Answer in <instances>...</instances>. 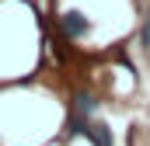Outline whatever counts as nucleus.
Listing matches in <instances>:
<instances>
[{"mask_svg": "<svg viewBox=\"0 0 150 146\" xmlns=\"http://www.w3.org/2000/svg\"><path fill=\"white\" fill-rule=\"evenodd\" d=\"M59 28H63L67 38H84L91 25H87V18H84L80 11H63V14H59Z\"/></svg>", "mask_w": 150, "mask_h": 146, "instance_id": "nucleus-1", "label": "nucleus"}, {"mask_svg": "<svg viewBox=\"0 0 150 146\" xmlns=\"http://www.w3.org/2000/svg\"><path fill=\"white\" fill-rule=\"evenodd\" d=\"M84 136L94 146H112V132H108V125H101V122H87V132H84Z\"/></svg>", "mask_w": 150, "mask_h": 146, "instance_id": "nucleus-2", "label": "nucleus"}, {"mask_svg": "<svg viewBox=\"0 0 150 146\" xmlns=\"http://www.w3.org/2000/svg\"><path fill=\"white\" fill-rule=\"evenodd\" d=\"M94 108H98V101H94L91 94H77V98H74V111H77V115L91 118V115H94Z\"/></svg>", "mask_w": 150, "mask_h": 146, "instance_id": "nucleus-3", "label": "nucleus"}, {"mask_svg": "<svg viewBox=\"0 0 150 146\" xmlns=\"http://www.w3.org/2000/svg\"><path fill=\"white\" fill-rule=\"evenodd\" d=\"M143 49L150 52V18H143Z\"/></svg>", "mask_w": 150, "mask_h": 146, "instance_id": "nucleus-4", "label": "nucleus"}]
</instances>
